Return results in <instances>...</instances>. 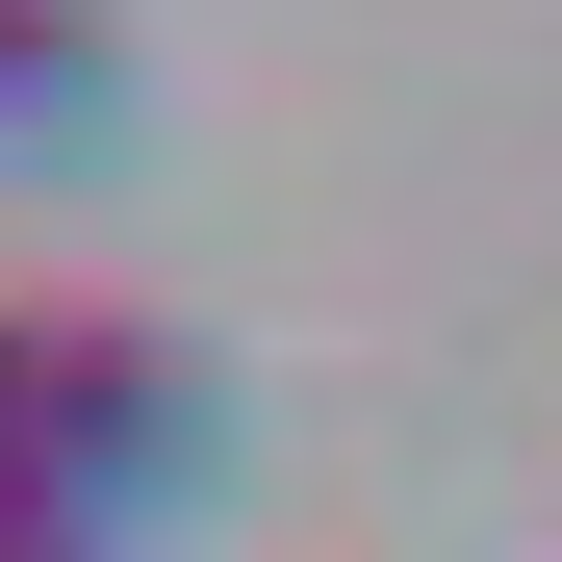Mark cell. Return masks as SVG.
Instances as JSON below:
<instances>
[{"label": "cell", "instance_id": "obj_1", "mask_svg": "<svg viewBox=\"0 0 562 562\" xmlns=\"http://www.w3.org/2000/svg\"><path fill=\"white\" fill-rule=\"evenodd\" d=\"M0 435H26V486L77 537H103V512H154L179 460H205V358L154 307H103V281H0Z\"/></svg>", "mask_w": 562, "mask_h": 562}, {"label": "cell", "instance_id": "obj_2", "mask_svg": "<svg viewBox=\"0 0 562 562\" xmlns=\"http://www.w3.org/2000/svg\"><path fill=\"white\" fill-rule=\"evenodd\" d=\"M0 562H103V537H77V512L26 486V435H0Z\"/></svg>", "mask_w": 562, "mask_h": 562}]
</instances>
